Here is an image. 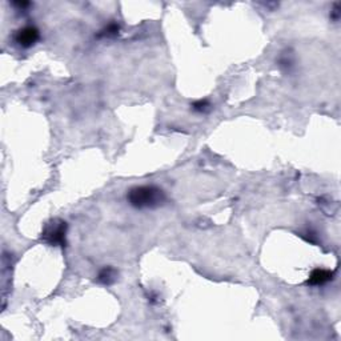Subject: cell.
Returning <instances> with one entry per match:
<instances>
[{"label": "cell", "instance_id": "7a4b0ae2", "mask_svg": "<svg viewBox=\"0 0 341 341\" xmlns=\"http://www.w3.org/2000/svg\"><path fill=\"white\" fill-rule=\"evenodd\" d=\"M65 235H67V222L59 218H55L44 226L42 239L43 242L52 247H64Z\"/></svg>", "mask_w": 341, "mask_h": 341}, {"label": "cell", "instance_id": "277c9868", "mask_svg": "<svg viewBox=\"0 0 341 341\" xmlns=\"http://www.w3.org/2000/svg\"><path fill=\"white\" fill-rule=\"evenodd\" d=\"M332 279H333V273L328 269H314L308 277L307 284L312 287H318V285H324Z\"/></svg>", "mask_w": 341, "mask_h": 341}, {"label": "cell", "instance_id": "8992f818", "mask_svg": "<svg viewBox=\"0 0 341 341\" xmlns=\"http://www.w3.org/2000/svg\"><path fill=\"white\" fill-rule=\"evenodd\" d=\"M119 34V26L116 23L108 24L107 27L104 28L103 31L100 32L99 36H107V38H112V36H116Z\"/></svg>", "mask_w": 341, "mask_h": 341}, {"label": "cell", "instance_id": "5b68a950", "mask_svg": "<svg viewBox=\"0 0 341 341\" xmlns=\"http://www.w3.org/2000/svg\"><path fill=\"white\" fill-rule=\"evenodd\" d=\"M116 279H118V271L112 267H105L97 275V281L104 285H111L115 283Z\"/></svg>", "mask_w": 341, "mask_h": 341}, {"label": "cell", "instance_id": "6da1fadb", "mask_svg": "<svg viewBox=\"0 0 341 341\" xmlns=\"http://www.w3.org/2000/svg\"><path fill=\"white\" fill-rule=\"evenodd\" d=\"M128 203L138 209L146 208H157L164 204L165 195L163 189L155 185H140L130 189L127 195Z\"/></svg>", "mask_w": 341, "mask_h": 341}, {"label": "cell", "instance_id": "52a82bcc", "mask_svg": "<svg viewBox=\"0 0 341 341\" xmlns=\"http://www.w3.org/2000/svg\"><path fill=\"white\" fill-rule=\"evenodd\" d=\"M209 108H211V104H209L208 100H197V101L192 104V109L196 112H200V113L207 112Z\"/></svg>", "mask_w": 341, "mask_h": 341}, {"label": "cell", "instance_id": "3957f363", "mask_svg": "<svg viewBox=\"0 0 341 341\" xmlns=\"http://www.w3.org/2000/svg\"><path fill=\"white\" fill-rule=\"evenodd\" d=\"M40 35H39V30L36 27H32V26H27V27H23L18 30L15 32V42L19 44L20 47L23 48H30L38 42Z\"/></svg>", "mask_w": 341, "mask_h": 341}, {"label": "cell", "instance_id": "ba28073f", "mask_svg": "<svg viewBox=\"0 0 341 341\" xmlns=\"http://www.w3.org/2000/svg\"><path fill=\"white\" fill-rule=\"evenodd\" d=\"M15 6H18V7H20V8H24V7H28L30 6V3H27V2H22V3H15Z\"/></svg>", "mask_w": 341, "mask_h": 341}]
</instances>
